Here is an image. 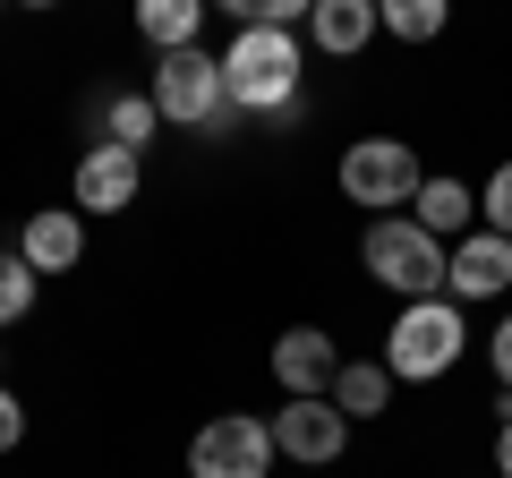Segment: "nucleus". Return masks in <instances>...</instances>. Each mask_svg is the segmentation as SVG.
<instances>
[{
    "label": "nucleus",
    "mask_w": 512,
    "mask_h": 478,
    "mask_svg": "<svg viewBox=\"0 0 512 478\" xmlns=\"http://www.w3.org/2000/svg\"><path fill=\"white\" fill-rule=\"evenodd\" d=\"M18 436H26V410H18V393L0 385V453H18Z\"/></svg>",
    "instance_id": "aec40b11"
},
{
    "label": "nucleus",
    "mask_w": 512,
    "mask_h": 478,
    "mask_svg": "<svg viewBox=\"0 0 512 478\" xmlns=\"http://www.w3.org/2000/svg\"><path fill=\"white\" fill-rule=\"evenodd\" d=\"M137 35L154 43V52H197V35H205V0H137Z\"/></svg>",
    "instance_id": "4468645a"
},
{
    "label": "nucleus",
    "mask_w": 512,
    "mask_h": 478,
    "mask_svg": "<svg viewBox=\"0 0 512 478\" xmlns=\"http://www.w3.org/2000/svg\"><path fill=\"white\" fill-rule=\"evenodd\" d=\"M376 26H384V9H367V0H316V9H308L316 52H333V60L367 52V43H376Z\"/></svg>",
    "instance_id": "ddd939ff"
},
{
    "label": "nucleus",
    "mask_w": 512,
    "mask_h": 478,
    "mask_svg": "<svg viewBox=\"0 0 512 478\" xmlns=\"http://www.w3.org/2000/svg\"><path fill=\"white\" fill-rule=\"evenodd\" d=\"M384 26H393L402 43H436V35H444V0H393Z\"/></svg>",
    "instance_id": "f3484780"
},
{
    "label": "nucleus",
    "mask_w": 512,
    "mask_h": 478,
    "mask_svg": "<svg viewBox=\"0 0 512 478\" xmlns=\"http://www.w3.org/2000/svg\"><path fill=\"white\" fill-rule=\"evenodd\" d=\"M154 111H163L171 129H231V120H239L214 52H171V60H154Z\"/></svg>",
    "instance_id": "20e7f679"
},
{
    "label": "nucleus",
    "mask_w": 512,
    "mask_h": 478,
    "mask_svg": "<svg viewBox=\"0 0 512 478\" xmlns=\"http://www.w3.org/2000/svg\"><path fill=\"white\" fill-rule=\"evenodd\" d=\"M487 359H495V385L512 393V316H504V325H495V342H487Z\"/></svg>",
    "instance_id": "412c9836"
},
{
    "label": "nucleus",
    "mask_w": 512,
    "mask_h": 478,
    "mask_svg": "<svg viewBox=\"0 0 512 478\" xmlns=\"http://www.w3.org/2000/svg\"><path fill=\"white\" fill-rule=\"evenodd\" d=\"M18 257L35 265V274H69V265L86 257V214H77V205L26 214V231H18Z\"/></svg>",
    "instance_id": "9d476101"
},
{
    "label": "nucleus",
    "mask_w": 512,
    "mask_h": 478,
    "mask_svg": "<svg viewBox=\"0 0 512 478\" xmlns=\"http://www.w3.org/2000/svg\"><path fill=\"white\" fill-rule=\"evenodd\" d=\"M461 350H470L461 299H419V308H402L393 333H384V368H393V385H436V376L461 368Z\"/></svg>",
    "instance_id": "7ed1b4c3"
},
{
    "label": "nucleus",
    "mask_w": 512,
    "mask_h": 478,
    "mask_svg": "<svg viewBox=\"0 0 512 478\" xmlns=\"http://www.w3.org/2000/svg\"><path fill=\"white\" fill-rule=\"evenodd\" d=\"M495 470H504V478H512V419H504V427H495Z\"/></svg>",
    "instance_id": "4be33fe9"
},
{
    "label": "nucleus",
    "mask_w": 512,
    "mask_h": 478,
    "mask_svg": "<svg viewBox=\"0 0 512 478\" xmlns=\"http://www.w3.org/2000/svg\"><path fill=\"white\" fill-rule=\"evenodd\" d=\"M188 478H274V427L248 410H222L188 444Z\"/></svg>",
    "instance_id": "423d86ee"
},
{
    "label": "nucleus",
    "mask_w": 512,
    "mask_h": 478,
    "mask_svg": "<svg viewBox=\"0 0 512 478\" xmlns=\"http://www.w3.org/2000/svg\"><path fill=\"white\" fill-rule=\"evenodd\" d=\"M495 291H512V239L470 231L453 248V282H444V299H495Z\"/></svg>",
    "instance_id": "9b49d317"
},
{
    "label": "nucleus",
    "mask_w": 512,
    "mask_h": 478,
    "mask_svg": "<svg viewBox=\"0 0 512 478\" xmlns=\"http://www.w3.org/2000/svg\"><path fill=\"white\" fill-rule=\"evenodd\" d=\"M222 86H231V111L299 120V35L291 26H239L222 52Z\"/></svg>",
    "instance_id": "f257e3e1"
},
{
    "label": "nucleus",
    "mask_w": 512,
    "mask_h": 478,
    "mask_svg": "<svg viewBox=\"0 0 512 478\" xmlns=\"http://www.w3.org/2000/svg\"><path fill=\"white\" fill-rule=\"evenodd\" d=\"M274 453H291V461H308V470H325V461H342V444H350V419L333 402H282L274 419Z\"/></svg>",
    "instance_id": "6e6552de"
},
{
    "label": "nucleus",
    "mask_w": 512,
    "mask_h": 478,
    "mask_svg": "<svg viewBox=\"0 0 512 478\" xmlns=\"http://www.w3.org/2000/svg\"><path fill=\"white\" fill-rule=\"evenodd\" d=\"M35 265H26V257H0V325H18V316L26 308H35Z\"/></svg>",
    "instance_id": "a211bd4d"
},
{
    "label": "nucleus",
    "mask_w": 512,
    "mask_h": 478,
    "mask_svg": "<svg viewBox=\"0 0 512 478\" xmlns=\"http://www.w3.org/2000/svg\"><path fill=\"white\" fill-rule=\"evenodd\" d=\"M333 376H342V350H333V333L291 325V333L274 342V385H282V402H333Z\"/></svg>",
    "instance_id": "0eeeda50"
},
{
    "label": "nucleus",
    "mask_w": 512,
    "mask_h": 478,
    "mask_svg": "<svg viewBox=\"0 0 512 478\" xmlns=\"http://www.w3.org/2000/svg\"><path fill=\"white\" fill-rule=\"evenodd\" d=\"M410 222H419V231H436L444 248H461V239L478 231V188L453 180V171H436V180L419 188V205H410Z\"/></svg>",
    "instance_id": "f8f14e48"
},
{
    "label": "nucleus",
    "mask_w": 512,
    "mask_h": 478,
    "mask_svg": "<svg viewBox=\"0 0 512 478\" xmlns=\"http://www.w3.org/2000/svg\"><path fill=\"white\" fill-rule=\"evenodd\" d=\"M359 257H367V274H376L384 291H402V308H419V299H444V282H453V248H444L436 231H419L410 214L367 222Z\"/></svg>",
    "instance_id": "f03ea898"
},
{
    "label": "nucleus",
    "mask_w": 512,
    "mask_h": 478,
    "mask_svg": "<svg viewBox=\"0 0 512 478\" xmlns=\"http://www.w3.org/2000/svg\"><path fill=\"white\" fill-rule=\"evenodd\" d=\"M384 402H393V368H384V359H342L333 410H342V419H384Z\"/></svg>",
    "instance_id": "2eb2a0df"
},
{
    "label": "nucleus",
    "mask_w": 512,
    "mask_h": 478,
    "mask_svg": "<svg viewBox=\"0 0 512 478\" xmlns=\"http://www.w3.org/2000/svg\"><path fill=\"white\" fill-rule=\"evenodd\" d=\"M342 197L350 205H367V214H393V205H419V188H427V171H419V154L402 146V137H359V146L342 154Z\"/></svg>",
    "instance_id": "39448f33"
},
{
    "label": "nucleus",
    "mask_w": 512,
    "mask_h": 478,
    "mask_svg": "<svg viewBox=\"0 0 512 478\" xmlns=\"http://www.w3.org/2000/svg\"><path fill=\"white\" fill-rule=\"evenodd\" d=\"M478 231L512 239V163H495V180L478 188Z\"/></svg>",
    "instance_id": "6ab92c4d"
},
{
    "label": "nucleus",
    "mask_w": 512,
    "mask_h": 478,
    "mask_svg": "<svg viewBox=\"0 0 512 478\" xmlns=\"http://www.w3.org/2000/svg\"><path fill=\"white\" fill-rule=\"evenodd\" d=\"M154 94H103V137L111 146H128V154H146V137H154Z\"/></svg>",
    "instance_id": "dca6fc26"
},
{
    "label": "nucleus",
    "mask_w": 512,
    "mask_h": 478,
    "mask_svg": "<svg viewBox=\"0 0 512 478\" xmlns=\"http://www.w3.org/2000/svg\"><path fill=\"white\" fill-rule=\"evenodd\" d=\"M137 171H146V154H128V146H86L77 154V214H128L137 205Z\"/></svg>",
    "instance_id": "1a4fd4ad"
}]
</instances>
